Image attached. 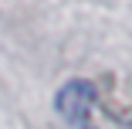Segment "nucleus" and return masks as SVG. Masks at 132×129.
Instances as JSON below:
<instances>
[{
    "instance_id": "1",
    "label": "nucleus",
    "mask_w": 132,
    "mask_h": 129,
    "mask_svg": "<svg viewBox=\"0 0 132 129\" xmlns=\"http://www.w3.org/2000/svg\"><path fill=\"white\" fill-rule=\"evenodd\" d=\"M95 95H98V92H95L92 82L75 78V82H68V85L58 88L54 109H58V116L68 119L71 126H85V129H88V112H92V105H95Z\"/></svg>"
}]
</instances>
